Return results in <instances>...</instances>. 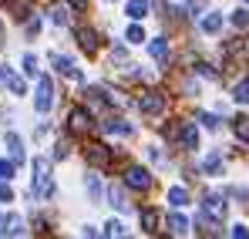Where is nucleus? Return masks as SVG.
<instances>
[{"mask_svg":"<svg viewBox=\"0 0 249 239\" xmlns=\"http://www.w3.org/2000/svg\"><path fill=\"white\" fill-rule=\"evenodd\" d=\"M54 192V179H51V162L47 159H34V196L47 199Z\"/></svg>","mask_w":249,"mask_h":239,"instance_id":"nucleus-1","label":"nucleus"},{"mask_svg":"<svg viewBox=\"0 0 249 239\" xmlns=\"http://www.w3.org/2000/svg\"><path fill=\"white\" fill-rule=\"evenodd\" d=\"M135 105H138L142 115H162L165 111V94L162 91H142Z\"/></svg>","mask_w":249,"mask_h":239,"instance_id":"nucleus-2","label":"nucleus"},{"mask_svg":"<svg viewBox=\"0 0 249 239\" xmlns=\"http://www.w3.org/2000/svg\"><path fill=\"white\" fill-rule=\"evenodd\" d=\"M124 185L135 189V192H148V189H152V175H148V168H142V165H128V172H124Z\"/></svg>","mask_w":249,"mask_h":239,"instance_id":"nucleus-3","label":"nucleus"},{"mask_svg":"<svg viewBox=\"0 0 249 239\" xmlns=\"http://www.w3.org/2000/svg\"><path fill=\"white\" fill-rule=\"evenodd\" d=\"M51 105H54V84H51V78H41V81H37V98H34V108H37L41 115H47V111H51Z\"/></svg>","mask_w":249,"mask_h":239,"instance_id":"nucleus-4","label":"nucleus"},{"mask_svg":"<svg viewBox=\"0 0 249 239\" xmlns=\"http://www.w3.org/2000/svg\"><path fill=\"white\" fill-rule=\"evenodd\" d=\"M84 159H88V165H94V168H108L111 165V148L108 145H88L84 148Z\"/></svg>","mask_w":249,"mask_h":239,"instance_id":"nucleus-5","label":"nucleus"},{"mask_svg":"<svg viewBox=\"0 0 249 239\" xmlns=\"http://www.w3.org/2000/svg\"><path fill=\"white\" fill-rule=\"evenodd\" d=\"M68 128H71L74 135H88V131L94 128V121H91V111H84V108H74V111L68 115Z\"/></svg>","mask_w":249,"mask_h":239,"instance_id":"nucleus-6","label":"nucleus"},{"mask_svg":"<svg viewBox=\"0 0 249 239\" xmlns=\"http://www.w3.org/2000/svg\"><path fill=\"white\" fill-rule=\"evenodd\" d=\"M51 64L57 68V74H64V78H71V81H81V71L74 68L71 57H64V54H51Z\"/></svg>","mask_w":249,"mask_h":239,"instance_id":"nucleus-7","label":"nucleus"},{"mask_svg":"<svg viewBox=\"0 0 249 239\" xmlns=\"http://www.w3.org/2000/svg\"><path fill=\"white\" fill-rule=\"evenodd\" d=\"M0 81H3V84H7L14 94H27V84H24V78H17L10 64H0Z\"/></svg>","mask_w":249,"mask_h":239,"instance_id":"nucleus-8","label":"nucleus"},{"mask_svg":"<svg viewBox=\"0 0 249 239\" xmlns=\"http://www.w3.org/2000/svg\"><path fill=\"white\" fill-rule=\"evenodd\" d=\"M202 212H206L209 219L222 222V216H226V199H222V196H206V202H202Z\"/></svg>","mask_w":249,"mask_h":239,"instance_id":"nucleus-9","label":"nucleus"},{"mask_svg":"<svg viewBox=\"0 0 249 239\" xmlns=\"http://www.w3.org/2000/svg\"><path fill=\"white\" fill-rule=\"evenodd\" d=\"M138 219H142V233H148V236H152V233H159L162 212H159V209H142V216H138Z\"/></svg>","mask_w":249,"mask_h":239,"instance_id":"nucleus-10","label":"nucleus"},{"mask_svg":"<svg viewBox=\"0 0 249 239\" xmlns=\"http://www.w3.org/2000/svg\"><path fill=\"white\" fill-rule=\"evenodd\" d=\"M3 142H7V148H10V162H14V165H20V162H24V142H20L14 131H7V138H3Z\"/></svg>","mask_w":249,"mask_h":239,"instance_id":"nucleus-11","label":"nucleus"},{"mask_svg":"<svg viewBox=\"0 0 249 239\" xmlns=\"http://www.w3.org/2000/svg\"><path fill=\"white\" fill-rule=\"evenodd\" d=\"M78 44H81L84 54H94V51H98V34H94L91 27H81V31H78Z\"/></svg>","mask_w":249,"mask_h":239,"instance_id":"nucleus-12","label":"nucleus"},{"mask_svg":"<svg viewBox=\"0 0 249 239\" xmlns=\"http://www.w3.org/2000/svg\"><path fill=\"white\" fill-rule=\"evenodd\" d=\"M178 138H182V148H199V128L196 125H182V131H178Z\"/></svg>","mask_w":249,"mask_h":239,"instance_id":"nucleus-13","label":"nucleus"},{"mask_svg":"<svg viewBox=\"0 0 249 239\" xmlns=\"http://www.w3.org/2000/svg\"><path fill=\"white\" fill-rule=\"evenodd\" d=\"M27 229H24V219L20 216H7L3 219V229H0V236H24Z\"/></svg>","mask_w":249,"mask_h":239,"instance_id":"nucleus-14","label":"nucleus"},{"mask_svg":"<svg viewBox=\"0 0 249 239\" xmlns=\"http://www.w3.org/2000/svg\"><path fill=\"white\" fill-rule=\"evenodd\" d=\"M148 54H152L155 61H162V64H165V61H168V40L165 37H155L152 44H148Z\"/></svg>","mask_w":249,"mask_h":239,"instance_id":"nucleus-15","label":"nucleus"},{"mask_svg":"<svg viewBox=\"0 0 249 239\" xmlns=\"http://www.w3.org/2000/svg\"><path fill=\"white\" fill-rule=\"evenodd\" d=\"M101 128H105L108 135H122V138H128V135H131V125H124L122 118H108Z\"/></svg>","mask_w":249,"mask_h":239,"instance_id":"nucleus-16","label":"nucleus"},{"mask_svg":"<svg viewBox=\"0 0 249 239\" xmlns=\"http://www.w3.org/2000/svg\"><path fill=\"white\" fill-rule=\"evenodd\" d=\"M202 172H206V175H219V172H222V155H219V152H209L206 159H202Z\"/></svg>","mask_w":249,"mask_h":239,"instance_id":"nucleus-17","label":"nucleus"},{"mask_svg":"<svg viewBox=\"0 0 249 239\" xmlns=\"http://www.w3.org/2000/svg\"><path fill=\"white\" fill-rule=\"evenodd\" d=\"M168 229H172L175 236H185V233H189V219H185L182 212H172V216H168Z\"/></svg>","mask_w":249,"mask_h":239,"instance_id":"nucleus-18","label":"nucleus"},{"mask_svg":"<svg viewBox=\"0 0 249 239\" xmlns=\"http://www.w3.org/2000/svg\"><path fill=\"white\" fill-rule=\"evenodd\" d=\"M124 14H128L131 20H142V17L148 14V0H128V7H124Z\"/></svg>","mask_w":249,"mask_h":239,"instance_id":"nucleus-19","label":"nucleus"},{"mask_svg":"<svg viewBox=\"0 0 249 239\" xmlns=\"http://www.w3.org/2000/svg\"><path fill=\"white\" fill-rule=\"evenodd\" d=\"M108 199H111V205H115V209H122V212H128V209H131V202L124 199V192L118 189V185H111V192H108Z\"/></svg>","mask_w":249,"mask_h":239,"instance_id":"nucleus-20","label":"nucleus"},{"mask_svg":"<svg viewBox=\"0 0 249 239\" xmlns=\"http://www.w3.org/2000/svg\"><path fill=\"white\" fill-rule=\"evenodd\" d=\"M202 31L206 34H219L222 31V14H209L206 20H202Z\"/></svg>","mask_w":249,"mask_h":239,"instance_id":"nucleus-21","label":"nucleus"},{"mask_svg":"<svg viewBox=\"0 0 249 239\" xmlns=\"http://www.w3.org/2000/svg\"><path fill=\"white\" fill-rule=\"evenodd\" d=\"M168 202H172V205H185V202H189V192H185L182 185H175V189H168Z\"/></svg>","mask_w":249,"mask_h":239,"instance_id":"nucleus-22","label":"nucleus"},{"mask_svg":"<svg viewBox=\"0 0 249 239\" xmlns=\"http://www.w3.org/2000/svg\"><path fill=\"white\" fill-rule=\"evenodd\" d=\"M232 128H236V138L239 142H249V118H236Z\"/></svg>","mask_w":249,"mask_h":239,"instance_id":"nucleus-23","label":"nucleus"},{"mask_svg":"<svg viewBox=\"0 0 249 239\" xmlns=\"http://www.w3.org/2000/svg\"><path fill=\"white\" fill-rule=\"evenodd\" d=\"M232 98H236L239 105H246V101H249V81H239V84H236V91H232Z\"/></svg>","mask_w":249,"mask_h":239,"instance_id":"nucleus-24","label":"nucleus"},{"mask_svg":"<svg viewBox=\"0 0 249 239\" xmlns=\"http://www.w3.org/2000/svg\"><path fill=\"white\" fill-rule=\"evenodd\" d=\"M88 192H91V199H94V202H101V196H105V192H101V182H98L94 175H88Z\"/></svg>","mask_w":249,"mask_h":239,"instance_id":"nucleus-25","label":"nucleus"},{"mask_svg":"<svg viewBox=\"0 0 249 239\" xmlns=\"http://www.w3.org/2000/svg\"><path fill=\"white\" fill-rule=\"evenodd\" d=\"M124 37H128V44H142V40H145V31H142V27H138V24H131V27H128V34H124Z\"/></svg>","mask_w":249,"mask_h":239,"instance_id":"nucleus-26","label":"nucleus"},{"mask_svg":"<svg viewBox=\"0 0 249 239\" xmlns=\"http://www.w3.org/2000/svg\"><path fill=\"white\" fill-rule=\"evenodd\" d=\"M51 20L64 27V24H68V10H64V7H54V10H51Z\"/></svg>","mask_w":249,"mask_h":239,"instance_id":"nucleus-27","label":"nucleus"},{"mask_svg":"<svg viewBox=\"0 0 249 239\" xmlns=\"http://www.w3.org/2000/svg\"><path fill=\"white\" fill-rule=\"evenodd\" d=\"M105 236H124V226H122V222H115V219H111V222L105 226Z\"/></svg>","mask_w":249,"mask_h":239,"instance_id":"nucleus-28","label":"nucleus"},{"mask_svg":"<svg viewBox=\"0 0 249 239\" xmlns=\"http://www.w3.org/2000/svg\"><path fill=\"white\" fill-rule=\"evenodd\" d=\"M24 71L27 74H37V57L34 54H24Z\"/></svg>","mask_w":249,"mask_h":239,"instance_id":"nucleus-29","label":"nucleus"},{"mask_svg":"<svg viewBox=\"0 0 249 239\" xmlns=\"http://www.w3.org/2000/svg\"><path fill=\"white\" fill-rule=\"evenodd\" d=\"M232 24H236V27L243 31V27L249 24V14H246V10H236V14H232Z\"/></svg>","mask_w":249,"mask_h":239,"instance_id":"nucleus-30","label":"nucleus"},{"mask_svg":"<svg viewBox=\"0 0 249 239\" xmlns=\"http://www.w3.org/2000/svg\"><path fill=\"white\" fill-rule=\"evenodd\" d=\"M0 202H14V192H10L7 179H0Z\"/></svg>","mask_w":249,"mask_h":239,"instance_id":"nucleus-31","label":"nucleus"},{"mask_svg":"<svg viewBox=\"0 0 249 239\" xmlns=\"http://www.w3.org/2000/svg\"><path fill=\"white\" fill-rule=\"evenodd\" d=\"M111 64H128V54H124V47H115V51H111Z\"/></svg>","mask_w":249,"mask_h":239,"instance_id":"nucleus-32","label":"nucleus"},{"mask_svg":"<svg viewBox=\"0 0 249 239\" xmlns=\"http://www.w3.org/2000/svg\"><path fill=\"white\" fill-rule=\"evenodd\" d=\"M10 175H14V162L0 159V179H10Z\"/></svg>","mask_w":249,"mask_h":239,"instance_id":"nucleus-33","label":"nucleus"},{"mask_svg":"<svg viewBox=\"0 0 249 239\" xmlns=\"http://www.w3.org/2000/svg\"><path fill=\"white\" fill-rule=\"evenodd\" d=\"M199 121H202L206 128H215V125H219V121H215V115H209V111H202V115H199Z\"/></svg>","mask_w":249,"mask_h":239,"instance_id":"nucleus-34","label":"nucleus"},{"mask_svg":"<svg viewBox=\"0 0 249 239\" xmlns=\"http://www.w3.org/2000/svg\"><path fill=\"white\" fill-rule=\"evenodd\" d=\"M54 159H68V142H57V148H54Z\"/></svg>","mask_w":249,"mask_h":239,"instance_id":"nucleus-35","label":"nucleus"},{"mask_svg":"<svg viewBox=\"0 0 249 239\" xmlns=\"http://www.w3.org/2000/svg\"><path fill=\"white\" fill-rule=\"evenodd\" d=\"M68 7H71V10H78V14H81V10H88V0H68Z\"/></svg>","mask_w":249,"mask_h":239,"instance_id":"nucleus-36","label":"nucleus"},{"mask_svg":"<svg viewBox=\"0 0 249 239\" xmlns=\"http://www.w3.org/2000/svg\"><path fill=\"white\" fill-rule=\"evenodd\" d=\"M202 7H206V0H189V10H192V17H196Z\"/></svg>","mask_w":249,"mask_h":239,"instance_id":"nucleus-37","label":"nucleus"},{"mask_svg":"<svg viewBox=\"0 0 249 239\" xmlns=\"http://www.w3.org/2000/svg\"><path fill=\"white\" fill-rule=\"evenodd\" d=\"M232 236H236V239H246L249 229H246V226H232Z\"/></svg>","mask_w":249,"mask_h":239,"instance_id":"nucleus-38","label":"nucleus"},{"mask_svg":"<svg viewBox=\"0 0 249 239\" xmlns=\"http://www.w3.org/2000/svg\"><path fill=\"white\" fill-rule=\"evenodd\" d=\"M0 44H3V27H0Z\"/></svg>","mask_w":249,"mask_h":239,"instance_id":"nucleus-39","label":"nucleus"},{"mask_svg":"<svg viewBox=\"0 0 249 239\" xmlns=\"http://www.w3.org/2000/svg\"><path fill=\"white\" fill-rule=\"evenodd\" d=\"M0 3H7V0H0Z\"/></svg>","mask_w":249,"mask_h":239,"instance_id":"nucleus-40","label":"nucleus"},{"mask_svg":"<svg viewBox=\"0 0 249 239\" xmlns=\"http://www.w3.org/2000/svg\"><path fill=\"white\" fill-rule=\"evenodd\" d=\"M243 3H249V0H243Z\"/></svg>","mask_w":249,"mask_h":239,"instance_id":"nucleus-41","label":"nucleus"}]
</instances>
